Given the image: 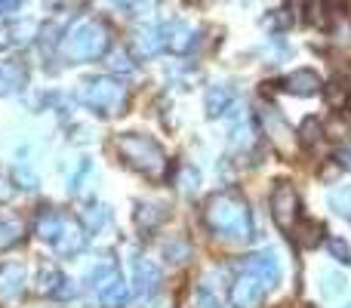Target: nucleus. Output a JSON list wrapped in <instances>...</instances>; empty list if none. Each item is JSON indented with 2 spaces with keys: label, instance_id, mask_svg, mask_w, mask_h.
<instances>
[{
  "label": "nucleus",
  "instance_id": "nucleus-4",
  "mask_svg": "<svg viewBox=\"0 0 351 308\" xmlns=\"http://www.w3.org/2000/svg\"><path fill=\"white\" fill-rule=\"evenodd\" d=\"M114 148H117V154L123 157V163L133 167L136 173L148 176V179H164L167 176V154L152 136L123 133V136H117Z\"/></svg>",
  "mask_w": 351,
  "mask_h": 308
},
{
  "label": "nucleus",
  "instance_id": "nucleus-28",
  "mask_svg": "<svg viewBox=\"0 0 351 308\" xmlns=\"http://www.w3.org/2000/svg\"><path fill=\"white\" fill-rule=\"evenodd\" d=\"M111 68L121 74H130L133 71V62H130V56L123 53V49H114V53H111Z\"/></svg>",
  "mask_w": 351,
  "mask_h": 308
},
{
  "label": "nucleus",
  "instance_id": "nucleus-33",
  "mask_svg": "<svg viewBox=\"0 0 351 308\" xmlns=\"http://www.w3.org/2000/svg\"><path fill=\"white\" fill-rule=\"evenodd\" d=\"M336 167L351 169V148H339V152H336Z\"/></svg>",
  "mask_w": 351,
  "mask_h": 308
},
{
  "label": "nucleus",
  "instance_id": "nucleus-27",
  "mask_svg": "<svg viewBox=\"0 0 351 308\" xmlns=\"http://www.w3.org/2000/svg\"><path fill=\"white\" fill-rule=\"evenodd\" d=\"M330 253H333L339 262H346V265L351 262V247L346 241H339V237H330Z\"/></svg>",
  "mask_w": 351,
  "mask_h": 308
},
{
  "label": "nucleus",
  "instance_id": "nucleus-9",
  "mask_svg": "<svg viewBox=\"0 0 351 308\" xmlns=\"http://www.w3.org/2000/svg\"><path fill=\"white\" fill-rule=\"evenodd\" d=\"M268 287L262 284L256 274L241 272V278L231 284V305L234 308H259L262 299H265Z\"/></svg>",
  "mask_w": 351,
  "mask_h": 308
},
{
  "label": "nucleus",
  "instance_id": "nucleus-36",
  "mask_svg": "<svg viewBox=\"0 0 351 308\" xmlns=\"http://www.w3.org/2000/svg\"><path fill=\"white\" fill-rule=\"evenodd\" d=\"M324 3H330V6H342L346 0H324Z\"/></svg>",
  "mask_w": 351,
  "mask_h": 308
},
{
  "label": "nucleus",
  "instance_id": "nucleus-14",
  "mask_svg": "<svg viewBox=\"0 0 351 308\" xmlns=\"http://www.w3.org/2000/svg\"><path fill=\"white\" fill-rule=\"evenodd\" d=\"M25 293V265L12 262V265L0 268V303L10 305Z\"/></svg>",
  "mask_w": 351,
  "mask_h": 308
},
{
  "label": "nucleus",
  "instance_id": "nucleus-25",
  "mask_svg": "<svg viewBox=\"0 0 351 308\" xmlns=\"http://www.w3.org/2000/svg\"><path fill=\"white\" fill-rule=\"evenodd\" d=\"M164 253H167V259H170V262H185L188 253H191V247H188L185 241H179V237H176V241L164 244Z\"/></svg>",
  "mask_w": 351,
  "mask_h": 308
},
{
  "label": "nucleus",
  "instance_id": "nucleus-3",
  "mask_svg": "<svg viewBox=\"0 0 351 308\" xmlns=\"http://www.w3.org/2000/svg\"><path fill=\"white\" fill-rule=\"evenodd\" d=\"M34 231L40 241H47L59 256H74L84 250L86 244V228L74 216L59 210H43L34 219Z\"/></svg>",
  "mask_w": 351,
  "mask_h": 308
},
{
  "label": "nucleus",
  "instance_id": "nucleus-32",
  "mask_svg": "<svg viewBox=\"0 0 351 308\" xmlns=\"http://www.w3.org/2000/svg\"><path fill=\"white\" fill-rule=\"evenodd\" d=\"M16 179L22 182V188H37V176H31V173H25L22 167L16 169Z\"/></svg>",
  "mask_w": 351,
  "mask_h": 308
},
{
  "label": "nucleus",
  "instance_id": "nucleus-8",
  "mask_svg": "<svg viewBox=\"0 0 351 308\" xmlns=\"http://www.w3.org/2000/svg\"><path fill=\"white\" fill-rule=\"evenodd\" d=\"M271 216H274V225L280 231H293L299 222V198L293 191V185L280 182L278 188L271 191Z\"/></svg>",
  "mask_w": 351,
  "mask_h": 308
},
{
  "label": "nucleus",
  "instance_id": "nucleus-6",
  "mask_svg": "<svg viewBox=\"0 0 351 308\" xmlns=\"http://www.w3.org/2000/svg\"><path fill=\"white\" fill-rule=\"evenodd\" d=\"M93 284H96V293H99V303H102L105 308H123V303H127L130 290L127 284H123L121 272H117L114 265H102L96 268V274H93Z\"/></svg>",
  "mask_w": 351,
  "mask_h": 308
},
{
  "label": "nucleus",
  "instance_id": "nucleus-26",
  "mask_svg": "<svg viewBox=\"0 0 351 308\" xmlns=\"http://www.w3.org/2000/svg\"><path fill=\"white\" fill-rule=\"evenodd\" d=\"M327 99H330V105H348V86L346 84H330V90H327Z\"/></svg>",
  "mask_w": 351,
  "mask_h": 308
},
{
  "label": "nucleus",
  "instance_id": "nucleus-34",
  "mask_svg": "<svg viewBox=\"0 0 351 308\" xmlns=\"http://www.w3.org/2000/svg\"><path fill=\"white\" fill-rule=\"evenodd\" d=\"M185 191H197V173H194V169H185Z\"/></svg>",
  "mask_w": 351,
  "mask_h": 308
},
{
  "label": "nucleus",
  "instance_id": "nucleus-31",
  "mask_svg": "<svg viewBox=\"0 0 351 308\" xmlns=\"http://www.w3.org/2000/svg\"><path fill=\"white\" fill-rule=\"evenodd\" d=\"M197 308H222L210 290H197Z\"/></svg>",
  "mask_w": 351,
  "mask_h": 308
},
{
  "label": "nucleus",
  "instance_id": "nucleus-22",
  "mask_svg": "<svg viewBox=\"0 0 351 308\" xmlns=\"http://www.w3.org/2000/svg\"><path fill=\"white\" fill-rule=\"evenodd\" d=\"M231 145L234 148H250L253 145V127H250L247 115H241V121H234V127H231Z\"/></svg>",
  "mask_w": 351,
  "mask_h": 308
},
{
  "label": "nucleus",
  "instance_id": "nucleus-18",
  "mask_svg": "<svg viewBox=\"0 0 351 308\" xmlns=\"http://www.w3.org/2000/svg\"><path fill=\"white\" fill-rule=\"evenodd\" d=\"M231 102H234V93L228 86H210V93H206V115L210 117L225 115L231 108Z\"/></svg>",
  "mask_w": 351,
  "mask_h": 308
},
{
  "label": "nucleus",
  "instance_id": "nucleus-30",
  "mask_svg": "<svg viewBox=\"0 0 351 308\" xmlns=\"http://www.w3.org/2000/svg\"><path fill=\"white\" fill-rule=\"evenodd\" d=\"M114 3L123 6V10H130V12H139V10H148L154 0H114Z\"/></svg>",
  "mask_w": 351,
  "mask_h": 308
},
{
  "label": "nucleus",
  "instance_id": "nucleus-2",
  "mask_svg": "<svg viewBox=\"0 0 351 308\" xmlns=\"http://www.w3.org/2000/svg\"><path fill=\"white\" fill-rule=\"evenodd\" d=\"M108 43H111L108 25L86 16V19H77V22L65 31V37H62V43H59V53L65 56L68 62H93L108 53Z\"/></svg>",
  "mask_w": 351,
  "mask_h": 308
},
{
  "label": "nucleus",
  "instance_id": "nucleus-13",
  "mask_svg": "<svg viewBox=\"0 0 351 308\" xmlns=\"http://www.w3.org/2000/svg\"><path fill=\"white\" fill-rule=\"evenodd\" d=\"M284 90L293 93V96H315V93L324 90V80L311 68H296V71H290L284 78Z\"/></svg>",
  "mask_w": 351,
  "mask_h": 308
},
{
  "label": "nucleus",
  "instance_id": "nucleus-16",
  "mask_svg": "<svg viewBox=\"0 0 351 308\" xmlns=\"http://www.w3.org/2000/svg\"><path fill=\"white\" fill-rule=\"evenodd\" d=\"M133 284H136V293H139L142 299L154 296V293H158V287H160V268L154 265L152 259H136Z\"/></svg>",
  "mask_w": 351,
  "mask_h": 308
},
{
  "label": "nucleus",
  "instance_id": "nucleus-1",
  "mask_svg": "<svg viewBox=\"0 0 351 308\" xmlns=\"http://www.w3.org/2000/svg\"><path fill=\"white\" fill-rule=\"evenodd\" d=\"M204 219L219 237L225 241H250L253 237V216L250 206L241 194L234 191H219L206 200Z\"/></svg>",
  "mask_w": 351,
  "mask_h": 308
},
{
  "label": "nucleus",
  "instance_id": "nucleus-17",
  "mask_svg": "<svg viewBox=\"0 0 351 308\" xmlns=\"http://www.w3.org/2000/svg\"><path fill=\"white\" fill-rule=\"evenodd\" d=\"M194 37H197V31L185 22L164 25V40H167V49H170V53H179V56L188 53V49L194 47Z\"/></svg>",
  "mask_w": 351,
  "mask_h": 308
},
{
  "label": "nucleus",
  "instance_id": "nucleus-7",
  "mask_svg": "<svg viewBox=\"0 0 351 308\" xmlns=\"http://www.w3.org/2000/svg\"><path fill=\"white\" fill-rule=\"evenodd\" d=\"M259 121H262V130H265L268 142H271L280 154H290L293 148H296V133L290 130V123L284 121V115H280L274 105H265V108L259 111Z\"/></svg>",
  "mask_w": 351,
  "mask_h": 308
},
{
  "label": "nucleus",
  "instance_id": "nucleus-24",
  "mask_svg": "<svg viewBox=\"0 0 351 308\" xmlns=\"http://www.w3.org/2000/svg\"><path fill=\"white\" fill-rule=\"evenodd\" d=\"M321 139H324V127H321V121H315V117H305L302 130H299V142H302L305 148H315Z\"/></svg>",
  "mask_w": 351,
  "mask_h": 308
},
{
  "label": "nucleus",
  "instance_id": "nucleus-37",
  "mask_svg": "<svg viewBox=\"0 0 351 308\" xmlns=\"http://www.w3.org/2000/svg\"><path fill=\"white\" fill-rule=\"evenodd\" d=\"M47 3H49V6H56V0H47ZM62 3H68V0H62Z\"/></svg>",
  "mask_w": 351,
  "mask_h": 308
},
{
  "label": "nucleus",
  "instance_id": "nucleus-21",
  "mask_svg": "<svg viewBox=\"0 0 351 308\" xmlns=\"http://www.w3.org/2000/svg\"><path fill=\"white\" fill-rule=\"evenodd\" d=\"M327 204L333 213H339L342 219H351V185H336L327 194Z\"/></svg>",
  "mask_w": 351,
  "mask_h": 308
},
{
  "label": "nucleus",
  "instance_id": "nucleus-15",
  "mask_svg": "<svg viewBox=\"0 0 351 308\" xmlns=\"http://www.w3.org/2000/svg\"><path fill=\"white\" fill-rule=\"evenodd\" d=\"M133 47L142 59H152L158 56L160 49H167V40H164V25H142L133 37Z\"/></svg>",
  "mask_w": 351,
  "mask_h": 308
},
{
  "label": "nucleus",
  "instance_id": "nucleus-35",
  "mask_svg": "<svg viewBox=\"0 0 351 308\" xmlns=\"http://www.w3.org/2000/svg\"><path fill=\"white\" fill-rule=\"evenodd\" d=\"M22 0H0V12H16Z\"/></svg>",
  "mask_w": 351,
  "mask_h": 308
},
{
  "label": "nucleus",
  "instance_id": "nucleus-29",
  "mask_svg": "<svg viewBox=\"0 0 351 308\" xmlns=\"http://www.w3.org/2000/svg\"><path fill=\"white\" fill-rule=\"evenodd\" d=\"M19 231H22L19 219H12V222H3V225H0V247H6V244H16V241H12V235H19Z\"/></svg>",
  "mask_w": 351,
  "mask_h": 308
},
{
  "label": "nucleus",
  "instance_id": "nucleus-10",
  "mask_svg": "<svg viewBox=\"0 0 351 308\" xmlns=\"http://www.w3.org/2000/svg\"><path fill=\"white\" fill-rule=\"evenodd\" d=\"M37 293L49 296V299H71L74 284L59 272V265L47 262V265H40V272H37Z\"/></svg>",
  "mask_w": 351,
  "mask_h": 308
},
{
  "label": "nucleus",
  "instance_id": "nucleus-5",
  "mask_svg": "<svg viewBox=\"0 0 351 308\" xmlns=\"http://www.w3.org/2000/svg\"><path fill=\"white\" fill-rule=\"evenodd\" d=\"M80 102L102 117H117L127 111L130 93L114 78H90L84 84V90H80Z\"/></svg>",
  "mask_w": 351,
  "mask_h": 308
},
{
  "label": "nucleus",
  "instance_id": "nucleus-19",
  "mask_svg": "<svg viewBox=\"0 0 351 308\" xmlns=\"http://www.w3.org/2000/svg\"><path fill=\"white\" fill-rule=\"evenodd\" d=\"M321 293L327 299H342L348 293V278L346 274H339L336 268H330V272L321 274Z\"/></svg>",
  "mask_w": 351,
  "mask_h": 308
},
{
  "label": "nucleus",
  "instance_id": "nucleus-23",
  "mask_svg": "<svg viewBox=\"0 0 351 308\" xmlns=\"http://www.w3.org/2000/svg\"><path fill=\"white\" fill-rule=\"evenodd\" d=\"M290 235H293V241H296L299 247H317V244H321V225L305 222L302 228H293Z\"/></svg>",
  "mask_w": 351,
  "mask_h": 308
},
{
  "label": "nucleus",
  "instance_id": "nucleus-20",
  "mask_svg": "<svg viewBox=\"0 0 351 308\" xmlns=\"http://www.w3.org/2000/svg\"><path fill=\"white\" fill-rule=\"evenodd\" d=\"M164 219H167V210L158 204H139V210H136V225H139L142 231L158 228Z\"/></svg>",
  "mask_w": 351,
  "mask_h": 308
},
{
  "label": "nucleus",
  "instance_id": "nucleus-38",
  "mask_svg": "<svg viewBox=\"0 0 351 308\" xmlns=\"http://www.w3.org/2000/svg\"><path fill=\"white\" fill-rule=\"evenodd\" d=\"M348 115H351V99H348Z\"/></svg>",
  "mask_w": 351,
  "mask_h": 308
},
{
  "label": "nucleus",
  "instance_id": "nucleus-11",
  "mask_svg": "<svg viewBox=\"0 0 351 308\" xmlns=\"http://www.w3.org/2000/svg\"><path fill=\"white\" fill-rule=\"evenodd\" d=\"M243 272L256 274V278L271 290V287L280 281V262H278V256H274L271 250H262V253H253V256L243 259Z\"/></svg>",
  "mask_w": 351,
  "mask_h": 308
},
{
  "label": "nucleus",
  "instance_id": "nucleus-12",
  "mask_svg": "<svg viewBox=\"0 0 351 308\" xmlns=\"http://www.w3.org/2000/svg\"><path fill=\"white\" fill-rule=\"evenodd\" d=\"M28 84V68L19 59H0V96H16Z\"/></svg>",
  "mask_w": 351,
  "mask_h": 308
}]
</instances>
